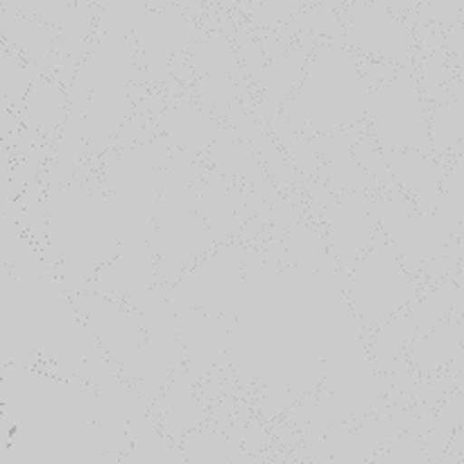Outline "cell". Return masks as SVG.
<instances>
[{
    "mask_svg": "<svg viewBox=\"0 0 464 464\" xmlns=\"http://www.w3.org/2000/svg\"><path fill=\"white\" fill-rule=\"evenodd\" d=\"M462 236H464V222H462Z\"/></svg>",
    "mask_w": 464,
    "mask_h": 464,
    "instance_id": "cell-2",
    "label": "cell"
},
{
    "mask_svg": "<svg viewBox=\"0 0 464 464\" xmlns=\"http://www.w3.org/2000/svg\"><path fill=\"white\" fill-rule=\"evenodd\" d=\"M3 411H5V408H0V415H3Z\"/></svg>",
    "mask_w": 464,
    "mask_h": 464,
    "instance_id": "cell-1",
    "label": "cell"
}]
</instances>
